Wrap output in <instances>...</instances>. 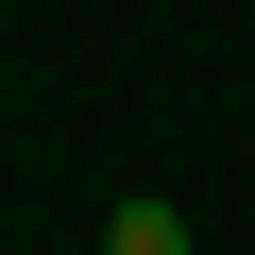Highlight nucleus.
I'll list each match as a JSON object with an SVG mask.
<instances>
[{
  "label": "nucleus",
  "mask_w": 255,
  "mask_h": 255,
  "mask_svg": "<svg viewBox=\"0 0 255 255\" xmlns=\"http://www.w3.org/2000/svg\"><path fill=\"white\" fill-rule=\"evenodd\" d=\"M102 255H187V204H153V187H119V204H102Z\"/></svg>",
  "instance_id": "1"
}]
</instances>
